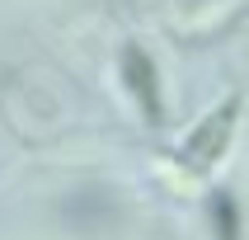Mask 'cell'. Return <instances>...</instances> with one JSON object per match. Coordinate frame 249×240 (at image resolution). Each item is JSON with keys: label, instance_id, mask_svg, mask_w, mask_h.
I'll return each mask as SVG.
<instances>
[{"label": "cell", "instance_id": "6da1fadb", "mask_svg": "<svg viewBox=\"0 0 249 240\" xmlns=\"http://www.w3.org/2000/svg\"><path fill=\"white\" fill-rule=\"evenodd\" d=\"M240 109H245L240 94H226L202 123H193V132L183 137V151H179V160L193 169V174H212V169L226 160L231 141H235V127H240Z\"/></svg>", "mask_w": 249, "mask_h": 240}, {"label": "cell", "instance_id": "7a4b0ae2", "mask_svg": "<svg viewBox=\"0 0 249 240\" xmlns=\"http://www.w3.org/2000/svg\"><path fill=\"white\" fill-rule=\"evenodd\" d=\"M118 75H123L127 94L137 104V113L146 123H165V94H160V71H155V56L137 42H127L123 52H118Z\"/></svg>", "mask_w": 249, "mask_h": 240}, {"label": "cell", "instance_id": "3957f363", "mask_svg": "<svg viewBox=\"0 0 249 240\" xmlns=\"http://www.w3.org/2000/svg\"><path fill=\"white\" fill-rule=\"evenodd\" d=\"M245 10H249V0H188L174 14V28H179V38H216Z\"/></svg>", "mask_w": 249, "mask_h": 240}, {"label": "cell", "instance_id": "277c9868", "mask_svg": "<svg viewBox=\"0 0 249 240\" xmlns=\"http://www.w3.org/2000/svg\"><path fill=\"white\" fill-rule=\"evenodd\" d=\"M207 217H212V231H216V240H245V226H240V203H235V193L216 188V193L207 198Z\"/></svg>", "mask_w": 249, "mask_h": 240}]
</instances>
